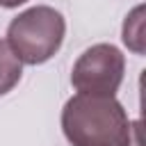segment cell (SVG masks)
Returning a JSON list of instances; mask_svg holds the SVG:
<instances>
[{"instance_id": "cell-1", "label": "cell", "mask_w": 146, "mask_h": 146, "mask_svg": "<svg viewBox=\"0 0 146 146\" xmlns=\"http://www.w3.org/2000/svg\"><path fill=\"white\" fill-rule=\"evenodd\" d=\"M62 130L71 146H128L132 123L114 96L75 94L62 110Z\"/></svg>"}, {"instance_id": "cell-2", "label": "cell", "mask_w": 146, "mask_h": 146, "mask_svg": "<svg viewBox=\"0 0 146 146\" xmlns=\"http://www.w3.org/2000/svg\"><path fill=\"white\" fill-rule=\"evenodd\" d=\"M66 21L48 5H36L21 11L7 27V43L14 55L30 66L43 64L57 55L64 43Z\"/></svg>"}, {"instance_id": "cell-3", "label": "cell", "mask_w": 146, "mask_h": 146, "mask_svg": "<svg viewBox=\"0 0 146 146\" xmlns=\"http://www.w3.org/2000/svg\"><path fill=\"white\" fill-rule=\"evenodd\" d=\"M125 57L112 43H96L87 48L71 71V84L80 94L114 96L123 82Z\"/></svg>"}, {"instance_id": "cell-4", "label": "cell", "mask_w": 146, "mask_h": 146, "mask_svg": "<svg viewBox=\"0 0 146 146\" xmlns=\"http://www.w3.org/2000/svg\"><path fill=\"white\" fill-rule=\"evenodd\" d=\"M21 75H23V62L14 55L9 43L0 39V96L9 94L21 82Z\"/></svg>"}, {"instance_id": "cell-5", "label": "cell", "mask_w": 146, "mask_h": 146, "mask_svg": "<svg viewBox=\"0 0 146 146\" xmlns=\"http://www.w3.org/2000/svg\"><path fill=\"white\" fill-rule=\"evenodd\" d=\"M144 5H139L123 21V43L132 52L144 55Z\"/></svg>"}, {"instance_id": "cell-6", "label": "cell", "mask_w": 146, "mask_h": 146, "mask_svg": "<svg viewBox=\"0 0 146 146\" xmlns=\"http://www.w3.org/2000/svg\"><path fill=\"white\" fill-rule=\"evenodd\" d=\"M27 0H0V7H5V9H14V7H18V5H25Z\"/></svg>"}]
</instances>
